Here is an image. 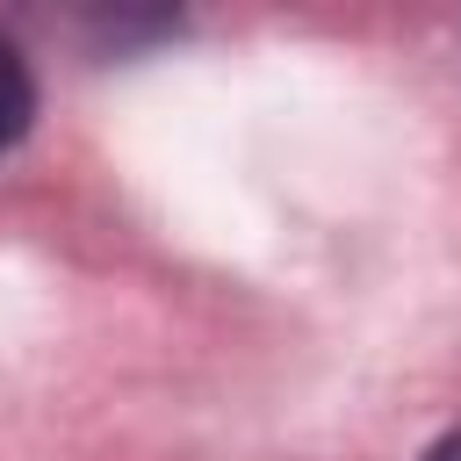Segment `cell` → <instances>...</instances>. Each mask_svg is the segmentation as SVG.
Masks as SVG:
<instances>
[{
	"label": "cell",
	"instance_id": "6da1fadb",
	"mask_svg": "<svg viewBox=\"0 0 461 461\" xmlns=\"http://www.w3.org/2000/svg\"><path fill=\"white\" fill-rule=\"evenodd\" d=\"M29 115H36V79H29V65H22V50L0 36V151L29 130Z\"/></svg>",
	"mask_w": 461,
	"mask_h": 461
},
{
	"label": "cell",
	"instance_id": "7a4b0ae2",
	"mask_svg": "<svg viewBox=\"0 0 461 461\" xmlns=\"http://www.w3.org/2000/svg\"><path fill=\"white\" fill-rule=\"evenodd\" d=\"M425 461H461V432H447V439H439V447H432Z\"/></svg>",
	"mask_w": 461,
	"mask_h": 461
}]
</instances>
